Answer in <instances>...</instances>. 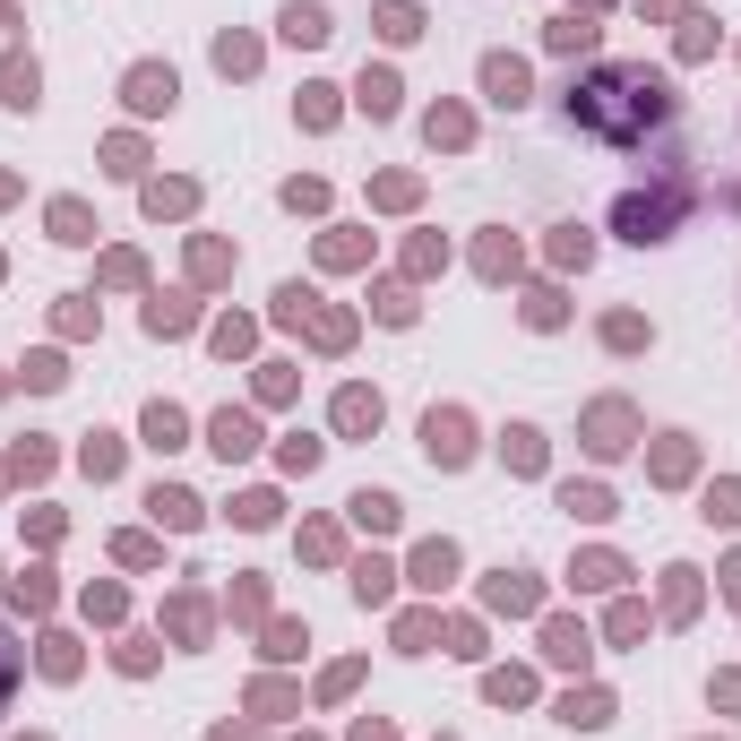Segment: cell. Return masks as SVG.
Returning a JSON list of instances; mask_svg holds the SVG:
<instances>
[{
  "mask_svg": "<svg viewBox=\"0 0 741 741\" xmlns=\"http://www.w3.org/2000/svg\"><path fill=\"white\" fill-rule=\"evenodd\" d=\"M561 122L578 129V138H595V147L638 155V147H655V138L681 129V96H673V78L646 70V61H595V70L561 96Z\"/></svg>",
  "mask_w": 741,
  "mask_h": 741,
  "instance_id": "cell-1",
  "label": "cell"
},
{
  "mask_svg": "<svg viewBox=\"0 0 741 741\" xmlns=\"http://www.w3.org/2000/svg\"><path fill=\"white\" fill-rule=\"evenodd\" d=\"M681 216H690V173H664L655 190H629L620 199V234L629 242H673Z\"/></svg>",
  "mask_w": 741,
  "mask_h": 741,
  "instance_id": "cell-2",
  "label": "cell"
},
{
  "mask_svg": "<svg viewBox=\"0 0 741 741\" xmlns=\"http://www.w3.org/2000/svg\"><path fill=\"white\" fill-rule=\"evenodd\" d=\"M423 449H431V466H466V457H475L466 414H431V423H423Z\"/></svg>",
  "mask_w": 741,
  "mask_h": 741,
  "instance_id": "cell-3",
  "label": "cell"
},
{
  "mask_svg": "<svg viewBox=\"0 0 741 741\" xmlns=\"http://www.w3.org/2000/svg\"><path fill=\"white\" fill-rule=\"evenodd\" d=\"M129 104H138V113H173V96H181V78H173V70H155V61H138V70H129V87H122Z\"/></svg>",
  "mask_w": 741,
  "mask_h": 741,
  "instance_id": "cell-4",
  "label": "cell"
},
{
  "mask_svg": "<svg viewBox=\"0 0 741 741\" xmlns=\"http://www.w3.org/2000/svg\"><path fill=\"white\" fill-rule=\"evenodd\" d=\"M483 96L517 113V104H526V61H508V52H492V61H483Z\"/></svg>",
  "mask_w": 741,
  "mask_h": 741,
  "instance_id": "cell-5",
  "label": "cell"
},
{
  "mask_svg": "<svg viewBox=\"0 0 741 741\" xmlns=\"http://www.w3.org/2000/svg\"><path fill=\"white\" fill-rule=\"evenodd\" d=\"M208 440H216V457L234 466V457H250V449H259V423H250V414H216V423H208Z\"/></svg>",
  "mask_w": 741,
  "mask_h": 741,
  "instance_id": "cell-6",
  "label": "cell"
},
{
  "mask_svg": "<svg viewBox=\"0 0 741 741\" xmlns=\"http://www.w3.org/2000/svg\"><path fill=\"white\" fill-rule=\"evenodd\" d=\"M587 431H595V440H587L595 457H620V449H629V440H620V431H629V405H595V414H587Z\"/></svg>",
  "mask_w": 741,
  "mask_h": 741,
  "instance_id": "cell-7",
  "label": "cell"
},
{
  "mask_svg": "<svg viewBox=\"0 0 741 741\" xmlns=\"http://www.w3.org/2000/svg\"><path fill=\"white\" fill-rule=\"evenodd\" d=\"M35 61H0V104H17V113H35Z\"/></svg>",
  "mask_w": 741,
  "mask_h": 741,
  "instance_id": "cell-8",
  "label": "cell"
},
{
  "mask_svg": "<svg viewBox=\"0 0 741 741\" xmlns=\"http://www.w3.org/2000/svg\"><path fill=\"white\" fill-rule=\"evenodd\" d=\"M337 431H379V397L370 388H346L337 397Z\"/></svg>",
  "mask_w": 741,
  "mask_h": 741,
  "instance_id": "cell-9",
  "label": "cell"
},
{
  "mask_svg": "<svg viewBox=\"0 0 741 741\" xmlns=\"http://www.w3.org/2000/svg\"><path fill=\"white\" fill-rule=\"evenodd\" d=\"M285 35H293V43H328V9H319V0H293V9H285Z\"/></svg>",
  "mask_w": 741,
  "mask_h": 741,
  "instance_id": "cell-10",
  "label": "cell"
},
{
  "mask_svg": "<svg viewBox=\"0 0 741 741\" xmlns=\"http://www.w3.org/2000/svg\"><path fill=\"white\" fill-rule=\"evenodd\" d=\"M147 508H155L164 526H199V500H190V492H173V483H155V492H147Z\"/></svg>",
  "mask_w": 741,
  "mask_h": 741,
  "instance_id": "cell-11",
  "label": "cell"
},
{
  "mask_svg": "<svg viewBox=\"0 0 741 741\" xmlns=\"http://www.w3.org/2000/svg\"><path fill=\"white\" fill-rule=\"evenodd\" d=\"M147 328H155V337H181V328H190V302H181V293H155V302H147Z\"/></svg>",
  "mask_w": 741,
  "mask_h": 741,
  "instance_id": "cell-12",
  "label": "cell"
},
{
  "mask_svg": "<svg viewBox=\"0 0 741 741\" xmlns=\"http://www.w3.org/2000/svg\"><path fill=\"white\" fill-rule=\"evenodd\" d=\"M500 457H508L517 475H535V466H543V431H526V423H517V431L500 440Z\"/></svg>",
  "mask_w": 741,
  "mask_h": 741,
  "instance_id": "cell-13",
  "label": "cell"
},
{
  "mask_svg": "<svg viewBox=\"0 0 741 741\" xmlns=\"http://www.w3.org/2000/svg\"><path fill=\"white\" fill-rule=\"evenodd\" d=\"M363 113H370V122L397 113V78H388V70H363Z\"/></svg>",
  "mask_w": 741,
  "mask_h": 741,
  "instance_id": "cell-14",
  "label": "cell"
},
{
  "mask_svg": "<svg viewBox=\"0 0 741 741\" xmlns=\"http://www.w3.org/2000/svg\"><path fill=\"white\" fill-rule=\"evenodd\" d=\"M543 646H552V664H587V629H569V620H552Z\"/></svg>",
  "mask_w": 741,
  "mask_h": 741,
  "instance_id": "cell-15",
  "label": "cell"
},
{
  "mask_svg": "<svg viewBox=\"0 0 741 741\" xmlns=\"http://www.w3.org/2000/svg\"><path fill=\"white\" fill-rule=\"evenodd\" d=\"M561 716H569V725H613V699H604V690H569Z\"/></svg>",
  "mask_w": 741,
  "mask_h": 741,
  "instance_id": "cell-16",
  "label": "cell"
},
{
  "mask_svg": "<svg viewBox=\"0 0 741 741\" xmlns=\"http://www.w3.org/2000/svg\"><path fill=\"white\" fill-rule=\"evenodd\" d=\"M552 259H561V267H587V259H595L587 225H561V234H552Z\"/></svg>",
  "mask_w": 741,
  "mask_h": 741,
  "instance_id": "cell-17",
  "label": "cell"
},
{
  "mask_svg": "<svg viewBox=\"0 0 741 741\" xmlns=\"http://www.w3.org/2000/svg\"><path fill=\"white\" fill-rule=\"evenodd\" d=\"M561 508H569V517H613V492H595V483H569V492H561Z\"/></svg>",
  "mask_w": 741,
  "mask_h": 741,
  "instance_id": "cell-18",
  "label": "cell"
},
{
  "mask_svg": "<svg viewBox=\"0 0 741 741\" xmlns=\"http://www.w3.org/2000/svg\"><path fill=\"white\" fill-rule=\"evenodd\" d=\"M181 431H190V423H181L173 405H147V440H155V449H181Z\"/></svg>",
  "mask_w": 741,
  "mask_h": 741,
  "instance_id": "cell-19",
  "label": "cell"
},
{
  "mask_svg": "<svg viewBox=\"0 0 741 741\" xmlns=\"http://www.w3.org/2000/svg\"><path fill=\"white\" fill-rule=\"evenodd\" d=\"M388 578H397L388 561H363V569H354V595H363V604H388Z\"/></svg>",
  "mask_w": 741,
  "mask_h": 741,
  "instance_id": "cell-20",
  "label": "cell"
},
{
  "mask_svg": "<svg viewBox=\"0 0 741 741\" xmlns=\"http://www.w3.org/2000/svg\"><path fill=\"white\" fill-rule=\"evenodd\" d=\"M52 234H61V242H96V234H87V208H78V199H61V208H52Z\"/></svg>",
  "mask_w": 741,
  "mask_h": 741,
  "instance_id": "cell-21",
  "label": "cell"
},
{
  "mask_svg": "<svg viewBox=\"0 0 741 741\" xmlns=\"http://www.w3.org/2000/svg\"><path fill=\"white\" fill-rule=\"evenodd\" d=\"M578 587H620V561L613 552H587V561H578Z\"/></svg>",
  "mask_w": 741,
  "mask_h": 741,
  "instance_id": "cell-22",
  "label": "cell"
},
{
  "mask_svg": "<svg viewBox=\"0 0 741 741\" xmlns=\"http://www.w3.org/2000/svg\"><path fill=\"white\" fill-rule=\"evenodd\" d=\"M354 517H363V526H397V500L388 492H354Z\"/></svg>",
  "mask_w": 741,
  "mask_h": 741,
  "instance_id": "cell-23",
  "label": "cell"
},
{
  "mask_svg": "<svg viewBox=\"0 0 741 741\" xmlns=\"http://www.w3.org/2000/svg\"><path fill=\"white\" fill-rule=\"evenodd\" d=\"M379 35H397V43L423 35V26H414V0H388V9H379Z\"/></svg>",
  "mask_w": 741,
  "mask_h": 741,
  "instance_id": "cell-24",
  "label": "cell"
},
{
  "mask_svg": "<svg viewBox=\"0 0 741 741\" xmlns=\"http://www.w3.org/2000/svg\"><path fill=\"white\" fill-rule=\"evenodd\" d=\"M587 43H595L587 17H561V26H552V52H587Z\"/></svg>",
  "mask_w": 741,
  "mask_h": 741,
  "instance_id": "cell-25",
  "label": "cell"
},
{
  "mask_svg": "<svg viewBox=\"0 0 741 741\" xmlns=\"http://www.w3.org/2000/svg\"><path fill=\"white\" fill-rule=\"evenodd\" d=\"M449 569H457V552H449V543H431V552H423V561H414V578H423V587H440V578H449Z\"/></svg>",
  "mask_w": 741,
  "mask_h": 741,
  "instance_id": "cell-26",
  "label": "cell"
},
{
  "mask_svg": "<svg viewBox=\"0 0 741 741\" xmlns=\"http://www.w3.org/2000/svg\"><path fill=\"white\" fill-rule=\"evenodd\" d=\"M423 129H431V147H466V113H431Z\"/></svg>",
  "mask_w": 741,
  "mask_h": 741,
  "instance_id": "cell-27",
  "label": "cell"
},
{
  "mask_svg": "<svg viewBox=\"0 0 741 741\" xmlns=\"http://www.w3.org/2000/svg\"><path fill=\"white\" fill-rule=\"evenodd\" d=\"M113 466H122V449H113V440H104V431H96V440H87V475H96V483H104V475H113Z\"/></svg>",
  "mask_w": 741,
  "mask_h": 741,
  "instance_id": "cell-28",
  "label": "cell"
},
{
  "mask_svg": "<svg viewBox=\"0 0 741 741\" xmlns=\"http://www.w3.org/2000/svg\"><path fill=\"white\" fill-rule=\"evenodd\" d=\"M9 699H17V646H9V629H0V716H9Z\"/></svg>",
  "mask_w": 741,
  "mask_h": 741,
  "instance_id": "cell-29",
  "label": "cell"
},
{
  "mask_svg": "<svg viewBox=\"0 0 741 741\" xmlns=\"http://www.w3.org/2000/svg\"><path fill=\"white\" fill-rule=\"evenodd\" d=\"M250 61H259V43H242V35H225V43H216V70H250Z\"/></svg>",
  "mask_w": 741,
  "mask_h": 741,
  "instance_id": "cell-30",
  "label": "cell"
},
{
  "mask_svg": "<svg viewBox=\"0 0 741 741\" xmlns=\"http://www.w3.org/2000/svg\"><path fill=\"white\" fill-rule=\"evenodd\" d=\"M234 517H242V526H267V517H276V492H250V500H234Z\"/></svg>",
  "mask_w": 741,
  "mask_h": 741,
  "instance_id": "cell-31",
  "label": "cell"
},
{
  "mask_svg": "<svg viewBox=\"0 0 741 741\" xmlns=\"http://www.w3.org/2000/svg\"><path fill=\"white\" fill-rule=\"evenodd\" d=\"M707 517H725V526H741V483H725V492H707Z\"/></svg>",
  "mask_w": 741,
  "mask_h": 741,
  "instance_id": "cell-32",
  "label": "cell"
},
{
  "mask_svg": "<svg viewBox=\"0 0 741 741\" xmlns=\"http://www.w3.org/2000/svg\"><path fill=\"white\" fill-rule=\"evenodd\" d=\"M397 646H405V655H423V646H431V620H423V613H405V629H397Z\"/></svg>",
  "mask_w": 741,
  "mask_h": 741,
  "instance_id": "cell-33",
  "label": "cell"
},
{
  "mask_svg": "<svg viewBox=\"0 0 741 741\" xmlns=\"http://www.w3.org/2000/svg\"><path fill=\"white\" fill-rule=\"evenodd\" d=\"M725 595H733V604H741V561H725Z\"/></svg>",
  "mask_w": 741,
  "mask_h": 741,
  "instance_id": "cell-34",
  "label": "cell"
}]
</instances>
